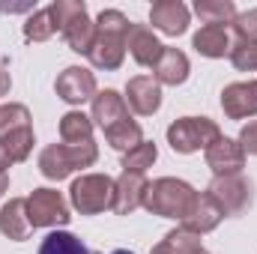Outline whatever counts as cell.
<instances>
[{
    "instance_id": "12",
    "label": "cell",
    "mask_w": 257,
    "mask_h": 254,
    "mask_svg": "<svg viewBox=\"0 0 257 254\" xmlns=\"http://www.w3.org/2000/svg\"><path fill=\"white\" fill-rule=\"evenodd\" d=\"M206 168L215 174V177H230V174H242V168H245V153H242V147H239V141H233V138H218L206 153Z\"/></svg>"
},
{
    "instance_id": "37",
    "label": "cell",
    "mask_w": 257,
    "mask_h": 254,
    "mask_svg": "<svg viewBox=\"0 0 257 254\" xmlns=\"http://www.w3.org/2000/svg\"><path fill=\"white\" fill-rule=\"evenodd\" d=\"M197 254H209V251H206V248H200V251H197Z\"/></svg>"
},
{
    "instance_id": "4",
    "label": "cell",
    "mask_w": 257,
    "mask_h": 254,
    "mask_svg": "<svg viewBox=\"0 0 257 254\" xmlns=\"http://www.w3.org/2000/svg\"><path fill=\"white\" fill-rule=\"evenodd\" d=\"M221 138V129L209 117H180L168 126V144L180 156H192L197 150H209Z\"/></svg>"
},
{
    "instance_id": "2",
    "label": "cell",
    "mask_w": 257,
    "mask_h": 254,
    "mask_svg": "<svg viewBox=\"0 0 257 254\" xmlns=\"http://www.w3.org/2000/svg\"><path fill=\"white\" fill-rule=\"evenodd\" d=\"M197 197L200 191L189 186L186 180H177V177H159L153 183H147L144 191V209L153 212V215H162V218H174V221H186L192 215V209L197 206Z\"/></svg>"
},
{
    "instance_id": "8",
    "label": "cell",
    "mask_w": 257,
    "mask_h": 254,
    "mask_svg": "<svg viewBox=\"0 0 257 254\" xmlns=\"http://www.w3.org/2000/svg\"><path fill=\"white\" fill-rule=\"evenodd\" d=\"M72 212L57 189H33L27 197V221L30 227H63Z\"/></svg>"
},
{
    "instance_id": "17",
    "label": "cell",
    "mask_w": 257,
    "mask_h": 254,
    "mask_svg": "<svg viewBox=\"0 0 257 254\" xmlns=\"http://www.w3.org/2000/svg\"><path fill=\"white\" fill-rule=\"evenodd\" d=\"M144 191L147 180L141 174H120V180H114V212L117 215H132L138 206H144Z\"/></svg>"
},
{
    "instance_id": "6",
    "label": "cell",
    "mask_w": 257,
    "mask_h": 254,
    "mask_svg": "<svg viewBox=\"0 0 257 254\" xmlns=\"http://www.w3.org/2000/svg\"><path fill=\"white\" fill-rule=\"evenodd\" d=\"M96 159H99V147L78 150V147H66V144H48L39 153V174L51 183H60L72 171L96 165Z\"/></svg>"
},
{
    "instance_id": "26",
    "label": "cell",
    "mask_w": 257,
    "mask_h": 254,
    "mask_svg": "<svg viewBox=\"0 0 257 254\" xmlns=\"http://www.w3.org/2000/svg\"><path fill=\"white\" fill-rule=\"evenodd\" d=\"M105 141L114 147V150H120V153H128V150H135L141 141H144V132H141V123H135L132 117L123 120V123H117V126H111L105 132Z\"/></svg>"
},
{
    "instance_id": "32",
    "label": "cell",
    "mask_w": 257,
    "mask_h": 254,
    "mask_svg": "<svg viewBox=\"0 0 257 254\" xmlns=\"http://www.w3.org/2000/svg\"><path fill=\"white\" fill-rule=\"evenodd\" d=\"M236 141H239V147H242L245 156H257V120H251L248 126H242Z\"/></svg>"
},
{
    "instance_id": "9",
    "label": "cell",
    "mask_w": 257,
    "mask_h": 254,
    "mask_svg": "<svg viewBox=\"0 0 257 254\" xmlns=\"http://www.w3.org/2000/svg\"><path fill=\"white\" fill-rule=\"evenodd\" d=\"M54 90L57 96L63 99L66 105H84V102H93L96 99V75L84 66H66L63 72L57 75L54 81Z\"/></svg>"
},
{
    "instance_id": "5",
    "label": "cell",
    "mask_w": 257,
    "mask_h": 254,
    "mask_svg": "<svg viewBox=\"0 0 257 254\" xmlns=\"http://www.w3.org/2000/svg\"><path fill=\"white\" fill-rule=\"evenodd\" d=\"M69 203L81 215H99L114 206V180L108 174H81L72 189H69Z\"/></svg>"
},
{
    "instance_id": "25",
    "label": "cell",
    "mask_w": 257,
    "mask_h": 254,
    "mask_svg": "<svg viewBox=\"0 0 257 254\" xmlns=\"http://www.w3.org/2000/svg\"><path fill=\"white\" fill-rule=\"evenodd\" d=\"M39 254H93L75 233L69 230H51L42 245H39Z\"/></svg>"
},
{
    "instance_id": "14",
    "label": "cell",
    "mask_w": 257,
    "mask_h": 254,
    "mask_svg": "<svg viewBox=\"0 0 257 254\" xmlns=\"http://www.w3.org/2000/svg\"><path fill=\"white\" fill-rule=\"evenodd\" d=\"M90 120L93 126H99L102 132H108L111 126L128 120V105H126V96H120L117 90H102L96 93L93 99V111H90Z\"/></svg>"
},
{
    "instance_id": "31",
    "label": "cell",
    "mask_w": 257,
    "mask_h": 254,
    "mask_svg": "<svg viewBox=\"0 0 257 254\" xmlns=\"http://www.w3.org/2000/svg\"><path fill=\"white\" fill-rule=\"evenodd\" d=\"M230 27L236 33V42H257V6L245 9V12H236Z\"/></svg>"
},
{
    "instance_id": "33",
    "label": "cell",
    "mask_w": 257,
    "mask_h": 254,
    "mask_svg": "<svg viewBox=\"0 0 257 254\" xmlns=\"http://www.w3.org/2000/svg\"><path fill=\"white\" fill-rule=\"evenodd\" d=\"M9 87H12V75H9V66L0 60V96H6V93H9Z\"/></svg>"
},
{
    "instance_id": "29",
    "label": "cell",
    "mask_w": 257,
    "mask_h": 254,
    "mask_svg": "<svg viewBox=\"0 0 257 254\" xmlns=\"http://www.w3.org/2000/svg\"><path fill=\"white\" fill-rule=\"evenodd\" d=\"M30 126H33V117H30L27 105H21V102L0 105V138L15 132V129H30Z\"/></svg>"
},
{
    "instance_id": "36",
    "label": "cell",
    "mask_w": 257,
    "mask_h": 254,
    "mask_svg": "<svg viewBox=\"0 0 257 254\" xmlns=\"http://www.w3.org/2000/svg\"><path fill=\"white\" fill-rule=\"evenodd\" d=\"M111 254H135V251H128V248H117V251H111Z\"/></svg>"
},
{
    "instance_id": "30",
    "label": "cell",
    "mask_w": 257,
    "mask_h": 254,
    "mask_svg": "<svg viewBox=\"0 0 257 254\" xmlns=\"http://www.w3.org/2000/svg\"><path fill=\"white\" fill-rule=\"evenodd\" d=\"M227 57L239 72H257V42H233Z\"/></svg>"
},
{
    "instance_id": "10",
    "label": "cell",
    "mask_w": 257,
    "mask_h": 254,
    "mask_svg": "<svg viewBox=\"0 0 257 254\" xmlns=\"http://www.w3.org/2000/svg\"><path fill=\"white\" fill-rule=\"evenodd\" d=\"M221 111L227 120L257 117V81H236L221 90Z\"/></svg>"
},
{
    "instance_id": "19",
    "label": "cell",
    "mask_w": 257,
    "mask_h": 254,
    "mask_svg": "<svg viewBox=\"0 0 257 254\" xmlns=\"http://www.w3.org/2000/svg\"><path fill=\"white\" fill-rule=\"evenodd\" d=\"M230 36H227V27H218V24H203L197 33L192 36V48L200 57H209V60H221L230 54Z\"/></svg>"
},
{
    "instance_id": "18",
    "label": "cell",
    "mask_w": 257,
    "mask_h": 254,
    "mask_svg": "<svg viewBox=\"0 0 257 254\" xmlns=\"http://www.w3.org/2000/svg\"><path fill=\"white\" fill-rule=\"evenodd\" d=\"M30 221H27V197H12L0 209V233L12 242L30 239Z\"/></svg>"
},
{
    "instance_id": "28",
    "label": "cell",
    "mask_w": 257,
    "mask_h": 254,
    "mask_svg": "<svg viewBox=\"0 0 257 254\" xmlns=\"http://www.w3.org/2000/svg\"><path fill=\"white\" fill-rule=\"evenodd\" d=\"M0 144L6 147L12 165H15V162H27V156H30V150H33V144H36V141H33V126L30 129H15V132L3 135Z\"/></svg>"
},
{
    "instance_id": "21",
    "label": "cell",
    "mask_w": 257,
    "mask_h": 254,
    "mask_svg": "<svg viewBox=\"0 0 257 254\" xmlns=\"http://www.w3.org/2000/svg\"><path fill=\"white\" fill-rule=\"evenodd\" d=\"M221 218H224V212H221L206 194H200V197H197V206L192 209V215L183 221V227L192 230V233H197V236H203V233H212V230L221 224Z\"/></svg>"
},
{
    "instance_id": "15",
    "label": "cell",
    "mask_w": 257,
    "mask_h": 254,
    "mask_svg": "<svg viewBox=\"0 0 257 254\" xmlns=\"http://www.w3.org/2000/svg\"><path fill=\"white\" fill-rule=\"evenodd\" d=\"M126 51L132 54V60L138 66H156L162 51H165V45L156 39V33L147 24H132L126 39Z\"/></svg>"
},
{
    "instance_id": "27",
    "label": "cell",
    "mask_w": 257,
    "mask_h": 254,
    "mask_svg": "<svg viewBox=\"0 0 257 254\" xmlns=\"http://www.w3.org/2000/svg\"><path fill=\"white\" fill-rule=\"evenodd\" d=\"M54 33H57V24H54V15L48 6L30 12V18L24 21V39L27 42H48Z\"/></svg>"
},
{
    "instance_id": "7",
    "label": "cell",
    "mask_w": 257,
    "mask_h": 254,
    "mask_svg": "<svg viewBox=\"0 0 257 254\" xmlns=\"http://www.w3.org/2000/svg\"><path fill=\"white\" fill-rule=\"evenodd\" d=\"M221 212L227 215H242L251 209L254 203V186L251 180H245L242 174H230V177H212L209 189L203 191Z\"/></svg>"
},
{
    "instance_id": "23",
    "label": "cell",
    "mask_w": 257,
    "mask_h": 254,
    "mask_svg": "<svg viewBox=\"0 0 257 254\" xmlns=\"http://www.w3.org/2000/svg\"><path fill=\"white\" fill-rule=\"evenodd\" d=\"M194 15L203 21V24H233L236 18V6L233 0H194Z\"/></svg>"
},
{
    "instance_id": "3",
    "label": "cell",
    "mask_w": 257,
    "mask_h": 254,
    "mask_svg": "<svg viewBox=\"0 0 257 254\" xmlns=\"http://www.w3.org/2000/svg\"><path fill=\"white\" fill-rule=\"evenodd\" d=\"M54 24L63 33L66 45L75 54H90L93 42H96V21L87 15V3L84 0H54L51 6Z\"/></svg>"
},
{
    "instance_id": "1",
    "label": "cell",
    "mask_w": 257,
    "mask_h": 254,
    "mask_svg": "<svg viewBox=\"0 0 257 254\" xmlns=\"http://www.w3.org/2000/svg\"><path fill=\"white\" fill-rule=\"evenodd\" d=\"M132 30V21L120 9H102L96 15V42L90 48V63L96 69L114 72L126 60V39Z\"/></svg>"
},
{
    "instance_id": "11",
    "label": "cell",
    "mask_w": 257,
    "mask_h": 254,
    "mask_svg": "<svg viewBox=\"0 0 257 254\" xmlns=\"http://www.w3.org/2000/svg\"><path fill=\"white\" fill-rule=\"evenodd\" d=\"M192 12L183 0H156L150 6V24L165 36H183L189 30Z\"/></svg>"
},
{
    "instance_id": "13",
    "label": "cell",
    "mask_w": 257,
    "mask_h": 254,
    "mask_svg": "<svg viewBox=\"0 0 257 254\" xmlns=\"http://www.w3.org/2000/svg\"><path fill=\"white\" fill-rule=\"evenodd\" d=\"M126 105L138 117H153L162 108V87L150 75H135L126 84Z\"/></svg>"
},
{
    "instance_id": "34",
    "label": "cell",
    "mask_w": 257,
    "mask_h": 254,
    "mask_svg": "<svg viewBox=\"0 0 257 254\" xmlns=\"http://www.w3.org/2000/svg\"><path fill=\"white\" fill-rule=\"evenodd\" d=\"M12 165V159H9V153H6V147L0 144V174H6V168Z\"/></svg>"
},
{
    "instance_id": "35",
    "label": "cell",
    "mask_w": 257,
    "mask_h": 254,
    "mask_svg": "<svg viewBox=\"0 0 257 254\" xmlns=\"http://www.w3.org/2000/svg\"><path fill=\"white\" fill-rule=\"evenodd\" d=\"M6 189H9V177H6V174H0V197L6 194Z\"/></svg>"
},
{
    "instance_id": "16",
    "label": "cell",
    "mask_w": 257,
    "mask_h": 254,
    "mask_svg": "<svg viewBox=\"0 0 257 254\" xmlns=\"http://www.w3.org/2000/svg\"><path fill=\"white\" fill-rule=\"evenodd\" d=\"M156 72H153V78L159 81V87L165 84V87H180V84H186L189 81V72H192V63H189V57L180 51V48H168L165 45V51H162V57H159V63L153 66Z\"/></svg>"
},
{
    "instance_id": "22",
    "label": "cell",
    "mask_w": 257,
    "mask_h": 254,
    "mask_svg": "<svg viewBox=\"0 0 257 254\" xmlns=\"http://www.w3.org/2000/svg\"><path fill=\"white\" fill-rule=\"evenodd\" d=\"M200 248H203L200 236L192 233V230H186V227L180 224V227L168 230V233H165V239H162V242H159L150 254H197Z\"/></svg>"
},
{
    "instance_id": "24",
    "label": "cell",
    "mask_w": 257,
    "mask_h": 254,
    "mask_svg": "<svg viewBox=\"0 0 257 254\" xmlns=\"http://www.w3.org/2000/svg\"><path fill=\"white\" fill-rule=\"evenodd\" d=\"M156 159H159V147H156L153 141H141L135 150L123 153L120 168H123V174H141V177H144V174L156 165Z\"/></svg>"
},
{
    "instance_id": "20",
    "label": "cell",
    "mask_w": 257,
    "mask_h": 254,
    "mask_svg": "<svg viewBox=\"0 0 257 254\" xmlns=\"http://www.w3.org/2000/svg\"><path fill=\"white\" fill-rule=\"evenodd\" d=\"M60 141L66 147H78V150H90L96 147L93 141V120L81 111H66L60 117Z\"/></svg>"
}]
</instances>
